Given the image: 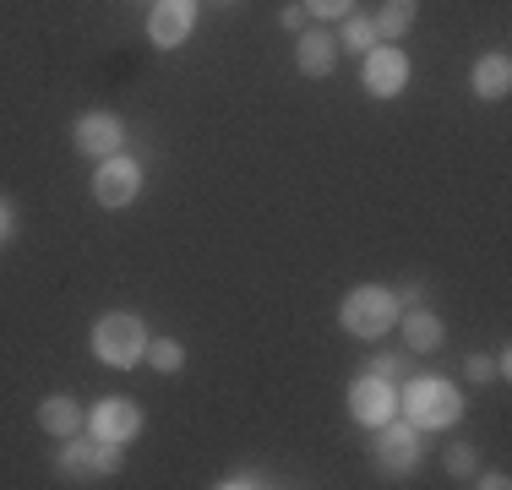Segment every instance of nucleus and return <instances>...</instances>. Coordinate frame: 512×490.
<instances>
[{
    "label": "nucleus",
    "mask_w": 512,
    "mask_h": 490,
    "mask_svg": "<svg viewBox=\"0 0 512 490\" xmlns=\"http://www.w3.org/2000/svg\"><path fill=\"white\" fill-rule=\"evenodd\" d=\"M398 403H404L414 431H447L463 420V392L447 376H414L409 392H398Z\"/></svg>",
    "instance_id": "nucleus-1"
},
{
    "label": "nucleus",
    "mask_w": 512,
    "mask_h": 490,
    "mask_svg": "<svg viewBox=\"0 0 512 490\" xmlns=\"http://www.w3.org/2000/svg\"><path fill=\"white\" fill-rule=\"evenodd\" d=\"M93 354H99L104 365H115V371H131V365L148 354V327H142V316H131V311L99 316V327H93Z\"/></svg>",
    "instance_id": "nucleus-2"
},
{
    "label": "nucleus",
    "mask_w": 512,
    "mask_h": 490,
    "mask_svg": "<svg viewBox=\"0 0 512 490\" xmlns=\"http://www.w3.org/2000/svg\"><path fill=\"white\" fill-rule=\"evenodd\" d=\"M398 294L393 289H382V284H360V289H349V300H344V311H338V322H344V333H355V338H382L387 327L398 322Z\"/></svg>",
    "instance_id": "nucleus-3"
},
{
    "label": "nucleus",
    "mask_w": 512,
    "mask_h": 490,
    "mask_svg": "<svg viewBox=\"0 0 512 490\" xmlns=\"http://www.w3.org/2000/svg\"><path fill=\"white\" fill-rule=\"evenodd\" d=\"M142 191V164L126 153H109L99 164V175H93V196H99L104 207H131Z\"/></svg>",
    "instance_id": "nucleus-4"
},
{
    "label": "nucleus",
    "mask_w": 512,
    "mask_h": 490,
    "mask_svg": "<svg viewBox=\"0 0 512 490\" xmlns=\"http://www.w3.org/2000/svg\"><path fill=\"white\" fill-rule=\"evenodd\" d=\"M71 142H77L82 158H109V153H120V142H126V120L109 115V109L77 115V126H71Z\"/></svg>",
    "instance_id": "nucleus-5"
},
{
    "label": "nucleus",
    "mask_w": 512,
    "mask_h": 490,
    "mask_svg": "<svg viewBox=\"0 0 512 490\" xmlns=\"http://www.w3.org/2000/svg\"><path fill=\"white\" fill-rule=\"evenodd\" d=\"M365 88L376 98H398L409 88V55L398 44H376L365 49Z\"/></svg>",
    "instance_id": "nucleus-6"
},
{
    "label": "nucleus",
    "mask_w": 512,
    "mask_h": 490,
    "mask_svg": "<svg viewBox=\"0 0 512 490\" xmlns=\"http://www.w3.org/2000/svg\"><path fill=\"white\" fill-rule=\"evenodd\" d=\"M376 458H382L387 474H414V463H420V436H414L409 420H382V436H376Z\"/></svg>",
    "instance_id": "nucleus-7"
},
{
    "label": "nucleus",
    "mask_w": 512,
    "mask_h": 490,
    "mask_svg": "<svg viewBox=\"0 0 512 490\" xmlns=\"http://www.w3.org/2000/svg\"><path fill=\"white\" fill-rule=\"evenodd\" d=\"M393 409H398V392L387 376H371L365 371L355 387H349V414H355L360 425H382V420H393Z\"/></svg>",
    "instance_id": "nucleus-8"
},
{
    "label": "nucleus",
    "mask_w": 512,
    "mask_h": 490,
    "mask_svg": "<svg viewBox=\"0 0 512 490\" xmlns=\"http://www.w3.org/2000/svg\"><path fill=\"white\" fill-rule=\"evenodd\" d=\"M191 28H197V0H158L153 17H148V39H153L158 49L186 44Z\"/></svg>",
    "instance_id": "nucleus-9"
},
{
    "label": "nucleus",
    "mask_w": 512,
    "mask_h": 490,
    "mask_svg": "<svg viewBox=\"0 0 512 490\" xmlns=\"http://www.w3.org/2000/svg\"><path fill=\"white\" fill-rule=\"evenodd\" d=\"M88 431L99 436V441H137V431H142V409L131 398H104L99 409L88 414Z\"/></svg>",
    "instance_id": "nucleus-10"
},
{
    "label": "nucleus",
    "mask_w": 512,
    "mask_h": 490,
    "mask_svg": "<svg viewBox=\"0 0 512 490\" xmlns=\"http://www.w3.org/2000/svg\"><path fill=\"white\" fill-rule=\"evenodd\" d=\"M39 425H44V436H82L88 431V414H82V403L77 398H66V392H55V398H44L39 403Z\"/></svg>",
    "instance_id": "nucleus-11"
},
{
    "label": "nucleus",
    "mask_w": 512,
    "mask_h": 490,
    "mask_svg": "<svg viewBox=\"0 0 512 490\" xmlns=\"http://www.w3.org/2000/svg\"><path fill=\"white\" fill-rule=\"evenodd\" d=\"M55 469H60V480H71V485L99 480V463H93V436H66V441H60Z\"/></svg>",
    "instance_id": "nucleus-12"
},
{
    "label": "nucleus",
    "mask_w": 512,
    "mask_h": 490,
    "mask_svg": "<svg viewBox=\"0 0 512 490\" xmlns=\"http://www.w3.org/2000/svg\"><path fill=\"white\" fill-rule=\"evenodd\" d=\"M295 66L306 71V77H327V71L338 66V39H327V33H300L295 39Z\"/></svg>",
    "instance_id": "nucleus-13"
},
{
    "label": "nucleus",
    "mask_w": 512,
    "mask_h": 490,
    "mask_svg": "<svg viewBox=\"0 0 512 490\" xmlns=\"http://www.w3.org/2000/svg\"><path fill=\"white\" fill-rule=\"evenodd\" d=\"M398 322H404V343H409V354H431L436 343L447 338V327H442V316L436 311H398Z\"/></svg>",
    "instance_id": "nucleus-14"
},
{
    "label": "nucleus",
    "mask_w": 512,
    "mask_h": 490,
    "mask_svg": "<svg viewBox=\"0 0 512 490\" xmlns=\"http://www.w3.org/2000/svg\"><path fill=\"white\" fill-rule=\"evenodd\" d=\"M469 82H474V93H480V98H502L512 88V60L507 55H480V60H474V71H469Z\"/></svg>",
    "instance_id": "nucleus-15"
},
{
    "label": "nucleus",
    "mask_w": 512,
    "mask_h": 490,
    "mask_svg": "<svg viewBox=\"0 0 512 490\" xmlns=\"http://www.w3.org/2000/svg\"><path fill=\"white\" fill-rule=\"evenodd\" d=\"M371 28H376V44H398L414 28V0H382V11L371 17Z\"/></svg>",
    "instance_id": "nucleus-16"
},
{
    "label": "nucleus",
    "mask_w": 512,
    "mask_h": 490,
    "mask_svg": "<svg viewBox=\"0 0 512 490\" xmlns=\"http://www.w3.org/2000/svg\"><path fill=\"white\" fill-rule=\"evenodd\" d=\"M142 360L153 365V371H180V365H186V349H180L175 338H148V354H142Z\"/></svg>",
    "instance_id": "nucleus-17"
},
{
    "label": "nucleus",
    "mask_w": 512,
    "mask_h": 490,
    "mask_svg": "<svg viewBox=\"0 0 512 490\" xmlns=\"http://www.w3.org/2000/svg\"><path fill=\"white\" fill-rule=\"evenodd\" d=\"M338 44H349V55H365V49H376L371 17H355V11H349V17H344V39H338Z\"/></svg>",
    "instance_id": "nucleus-18"
},
{
    "label": "nucleus",
    "mask_w": 512,
    "mask_h": 490,
    "mask_svg": "<svg viewBox=\"0 0 512 490\" xmlns=\"http://www.w3.org/2000/svg\"><path fill=\"white\" fill-rule=\"evenodd\" d=\"M93 463H99V480H115V474L126 469V447H120V441H99V436H93Z\"/></svg>",
    "instance_id": "nucleus-19"
},
{
    "label": "nucleus",
    "mask_w": 512,
    "mask_h": 490,
    "mask_svg": "<svg viewBox=\"0 0 512 490\" xmlns=\"http://www.w3.org/2000/svg\"><path fill=\"white\" fill-rule=\"evenodd\" d=\"M442 463H447V474H458V480H474V474H480V458H474L469 441H453V447L442 452Z\"/></svg>",
    "instance_id": "nucleus-20"
},
{
    "label": "nucleus",
    "mask_w": 512,
    "mask_h": 490,
    "mask_svg": "<svg viewBox=\"0 0 512 490\" xmlns=\"http://www.w3.org/2000/svg\"><path fill=\"white\" fill-rule=\"evenodd\" d=\"M218 485H224V490H251V485H273V480H267V474H256V469H235V474H224Z\"/></svg>",
    "instance_id": "nucleus-21"
},
{
    "label": "nucleus",
    "mask_w": 512,
    "mask_h": 490,
    "mask_svg": "<svg viewBox=\"0 0 512 490\" xmlns=\"http://www.w3.org/2000/svg\"><path fill=\"white\" fill-rule=\"evenodd\" d=\"M365 371H371V376H387V382H398V376H404V360H393V354H376Z\"/></svg>",
    "instance_id": "nucleus-22"
},
{
    "label": "nucleus",
    "mask_w": 512,
    "mask_h": 490,
    "mask_svg": "<svg viewBox=\"0 0 512 490\" xmlns=\"http://www.w3.org/2000/svg\"><path fill=\"white\" fill-rule=\"evenodd\" d=\"M306 6L316 11V17H349V11H355V0H306Z\"/></svg>",
    "instance_id": "nucleus-23"
},
{
    "label": "nucleus",
    "mask_w": 512,
    "mask_h": 490,
    "mask_svg": "<svg viewBox=\"0 0 512 490\" xmlns=\"http://www.w3.org/2000/svg\"><path fill=\"white\" fill-rule=\"evenodd\" d=\"M463 376H469V382H491V376H496V365L485 360V354H469V365H463Z\"/></svg>",
    "instance_id": "nucleus-24"
},
{
    "label": "nucleus",
    "mask_w": 512,
    "mask_h": 490,
    "mask_svg": "<svg viewBox=\"0 0 512 490\" xmlns=\"http://www.w3.org/2000/svg\"><path fill=\"white\" fill-rule=\"evenodd\" d=\"M278 22H284L289 33H300V28H306V6H284V11H278Z\"/></svg>",
    "instance_id": "nucleus-25"
},
{
    "label": "nucleus",
    "mask_w": 512,
    "mask_h": 490,
    "mask_svg": "<svg viewBox=\"0 0 512 490\" xmlns=\"http://www.w3.org/2000/svg\"><path fill=\"white\" fill-rule=\"evenodd\" d=\"M469 485H485V490H507L512 480H507V474H474V480Z\"/></svg>",
    "instance_id": "nucleus-26"
},
{
    "label": "nucleus",
    "mask_w": 512,
    "mask_h": 490,
    "mask_svg": "<svg viewBox=\"0 0 512 490\" xmlns=\"http://www.w3.org/2000/svg\"><path fill=\"white\" fill-rule=\"evenodd\" d=\"M425 300V284H404L398 289V305H420Z\"/></svg>",
    "instance_id": "nucleus-27"
},
{
    "label": "nucleus",
    "mask_w": 512,
    "mask_h": 490,
    "mask_svg": "<svg viewBox=\"0 0 512 490\" xmlns=\"http://www.w3.org/2000/svg\"><path fill=\"white\" fill-rule=\"evenodd\" d=\"M0 240H11V202H0Z\"/></svg>",
    "instance_id": "nucleus-28"
}]
</instances>
